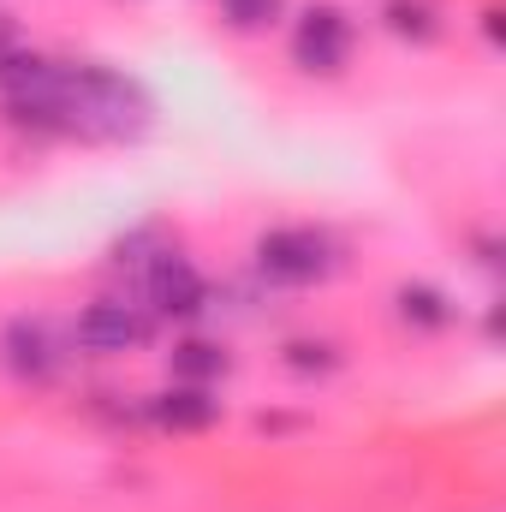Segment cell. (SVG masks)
Wrapping results in <instances>:
<instances>
[{"label": "cell", "mask_w": 506, "mask_h": 512, "mask_svg": "<svg viewBox=\"0 0 506 512\" xmlns=\"http://www.w3.org/2000/svg\"><path fill=\"white\" fill-rule=\"evenodd\" d=\"M143 292H149L155 316H167V322H191V316H203V304H209L203 274L191 268V256H179V251H161L155 262H149Z\"/></svg>", "instance_id": "cell-3"}, {"label": "cell", "mask_w": 506, "mask_h": 512, "mask_svg": "<svg viewBox=\"0 0 506 512\" xmlns=\"http://www.w3.org/2000/svg\"><path fill=\"white\" fill-rule=\"evenodd\" d=\"M227 376V352L215 340H179L173 346V382H191V387H209Z\"/></svg>", "instance_id": "cell-8"}, {"label": "cell", "mask_w": 506, "mask_h": 512, "mask_svg": "<svg viewBox=\"0 0 506 512\" xmlns=\"http://www.w3.org/2000/svg\"><path fill=\"white\" fill-rule=\"evenodd\" d=\"M6 364H12L24 382H48V376L60 370V346L48 340V322L18 316V322L6 328Z\"/></svg>", "instance_id": "cell-5"}, {"label": "cell", "mask_w": 506, "mask_h": 512, "mask_svg": "<svg viewBox=\"0 0 506 512\" xmlns=\"http://www.w3.org/2000/svg\"><path fill=\"white\" fill-rule=\"evenodd\" d=\"M280 6H286V0H221V18L251 36V30H268V24L280 18Z\"/></svg>", "instance_id": "cell-9"}, {"label": "cell", "mask_w": 506, "mask_h": 512, "mask_svg": "<svg viewBox=\"0 0 506 512\" xmlns=\"http://www.w3.org/2000/svg\"><path fill=\"white\" fill-rule=\"evenodd\" d=\"M72 340H78L90 358H120V352H131V346L143 340V316H137V304H126V298H96V304L78 316Z\"/></svg>", "instance_id": "cell-4"}, {"label": "cell", "mask_w": 506, "mask_h": 512, "mask_svg": "<svg viewBox=\"0 0 506 512\" xmlns=\"http://www.w3.org/2000/svg\"><path fill=\"white\" fill-rule=\"evenodd\" d=\"M352 18L340 12V6H328V0H316V6H304L298 12V30H292V60L304 66V72H322V78H334L346 60H352Z\"/></svg>", "instance_id": "cell-2"}, {"label": "cell", "mask_w": 506, "mask_h": 512, "mask_svg": "<svg viewBox=\"0 0 506 512\" xmlns=\"http://www.w3.org/2000/svg\"><path fill=\"white\" fill-rule=\"evenodd\" d=\"M149 417L161 423V429H179V435H191V429H209L215 417H221V399L209 393V387H167V393H155L149 399Z\"/></svg>", "instance_id": "cell-6"}, {"label": "cell", "mask_w": 506, "mask_h": 512, "mask_svg": "<svg viewBox=\"0 0 506 512\" xmlns=\"http://www.w3.org/2000/svg\"><path fill=\"white\" fill-rule=\"evenodd\" d=\"M393 30H399V36H417V42H429V36H435V24H429V6H405V0H399V6H393Z\"/></svg>", "instance_id": "cell-10"}, {"label": "cell", "mask_w": 506, "mask_h": 512, "mask_svg": "<svg viewBox=\"0 0 506 512\" xmlns=\"http://www.w3.org/2000/svg\"><path fill=\"white\" fill-rule=\"evenodd\" d=\"M340 268V245L322 227H268L256 239V274L268 286H316Z\"/></svg>", "instance_id": "cell-1"}, {"label": "cell", "mask_w": 506, "mask_h": 512, "mask_svg": "<svg viewBox=\"0 0 506 512\" xmlns=\"http://www.w3.org/2000/svg\"><path fill=\"white\" fill-rule=\"evenodd\" d=\"M393 304H399V322H411V328H453V298L441 292V286H423V280H411V286H399L393 292Z\"/></svg>", "instance_id": "cell-7"}]
</instances>
